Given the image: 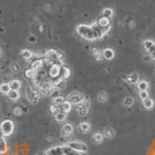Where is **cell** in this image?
Returning a JSON list of instances; mask_svg holds the SVG:
<instances>
[{
	"label": "cell",
	"instance_id": "cell-39",
	"mask_svg": "<svg viewBox=\"0 0 155 155\" xmlns=\"http://www.w3.org/2000/svg\"><path fill=\"white\" fill-rule=\"evenodd\" d=\"M147 52H148L149 56L152 57V59H154V60H155V44L150 46L148 50H147Z\"/></svg>",
	"mask_w": 155,
	"mask_h": 155
},
{
	"label": "cell",
	"instance_id": "cell-26",
	"mask_svg": "<svg viewBox=\"0 0 155 155\" xmlns=\"http://www.w3.org/2000/svg\"><path fill=\"white\" fill-rule=\"evenodd\" d=\"M11 91H12V89H11L9 84H0V93H1V94H4V95H8Z\"/></svg>",
	"mask_w": 155,
	"mask_h": 155
},
{
	"label": "cell",
	"instance_id": "cell-10",
	"mask_svg": "<svg viewBox=\"0 0 155 155\" xmlns=\"http://www.w3.org/2000/svg\"><path fill=\"white\" fill-rule=\"evenodd\" d=\"M91 30H93V35H94V38L95 39H98V38H102L104 35L107 34V32L103 30V28H101V27L96 23H94V25H91Z\"/></svg>",
	"mask_w": 155,
	"mask_h": 155
},
{
	"label": "cell",
	"instance_id": "cell-13",
	"mask_svg": "<svg viewBox=\"0 0 155 155\" xmlns=\"http://www.w3.org/2000/svg\"><path fill=\"white\" fill-rule=\"evenodd\" d=\"M70 75H71V70H70L68 67L64 66V65H61V67H60V75H59V78L66 80Z\"/></svg>",
	"mask_w": 155,
	"mask_h": 155
},
{
	"label": "cell",
	"instance_id": "cell-15",
	"mask_svg": "<svg viewBox=\"0 0 155 155\" xmlns=\"http://www.w3.org/2000/svg\"><path fill=\"white\" fill-rule=\"evenodd\" d=\"M102 54H103V58L107 59V60H111V59H114L115 57V51L112 50V49H104L103 51H102Z\"/></svg>",
	"mask_w": 155,
	"mask_h": 155
},
{
	"label": "cell",
	"instance_id": "cell-34",
	"mask_svg": "<svg viewBox=\"0 0 155 155\" xmlns=\"http://www.w3.org/2000/svg\"><path fill=\"white\" fill-rule=\"evenodd\" d=\"M93 54L96 60H102L103 59V54H102V51H100L98 49H93Z\"/></svg>",
	"mask_w": 155,
	"mask_h": 155
},
{
	"label": "cell",
	"instance_id": "cell-25",
	"mask_svg": "<svg viewBox=\"0 0 155 155\" xmlns=\"http://www.w3.org/2000/svg\"><path fill=\"white\" fill-rule=\"evenodd\" d=\"M7 96H8V98H9L11 101L16 102V101L20 98V93H19V91H9V94H8Z\"/></svg>",
	"mask_w": 155,
	"mask_h": 155
},
{
	"label": "cell",
	"instance_id": "cell-41",
	"mask_svg": "<svg viewBox=\"0 0 155 155\" xmlns=\"http://www.w3.org/2000/svg\"><path fill=\"white\" fill-rule=\"evenodd\" d=\"M50 96H51L52 98L54 100L56 97L59 96V91L57 89V88H53V89H52V91H51V94H50Z\"/></svg>",
	"mask_w": 155,
	"mask_h": 155
},
{
	"label": "cell",
	"instance_id": "cell-44",
	"mask_svg": "<svg viewBox=\"0 0 155 155\" xmlns=\"http://www.w3.org/2000/svg\"><path fill=\"white\" fill-rule=\"evenodd\" d=\"M58 56H59V59L61 60V61H64V59H65V54L63 53L61 51H58Z\"/></svg>",
	"mask_w": 155,
	"mask_h": 155
},
{
	"label": "cell",
	"instance_id": "cell-45",
	"mask_svg": "<svg viewBox=\"0 0 155 155\" xmlns=\"http://www.w3.org/2000/svg\"><path fill=\"white\" fill-rule=\"evenodd\" d=\"M143 59H145V61H147V63H148L149 60L152 59V57H150L149 54H147V56H145V57H143Z\"/></svg>",
	"mask_w": 155,
	"mask_h": 155
},
{
	"label": "cell",
	"instance_id": "cell-29",
	"mask_svg": "<svg viewBox=\"0 0 155 155\" xmlns=\"http://www.w3.org/2000/svg\"><path fill=\"white\" fill-rule=\"evenodd\" d=\"M9 86H11V89L12 91H20V88L22 87V84L20 82L19 80H12L9 82Z\"/></svg>",
	"mask_w": 155,
	"mask_h": 155
},
{
	"label": "cell",
	"instance_id": "cell-42",
	"mask_svg": "<svg viewBox=\"0 0 155 155\" xmlns=\"http://www.w3.org/2000/svg\"><path fill=\"white\" fill-rule=\"evenodd\" d=\"M13 114L15 115V116H21V115H22V109L18 107V108H15V109H14Z\"/></svg>",
	"mask_w": 155,
	"mask_h": 155
},
{
	"label": "cell",
	"instance_id": "cell-4",
	"mask_svg": "<svg viewBox=\"0 0 155 155\" xmlns=\"http://www.w3.org/2000/svg\"><path fill=\"white\" fill-rule=\"evenodd\" d=\"M26 97L28 102L31 104H36L39 101L41 94L38 91V88H32V87H28L26 91Z\"/></svg>",
	"mask_w": 155,
	"mask_h": 155
},
{
	"label": "cell",
	"instance_id": "cell-30",
	"mask_svg": "<svg viewBox=\"0 0 155 155\" xmlns=\"http://www.w3.org/2000/svg\"><path fill=\"white\" fill-rule=\"evenodd\" d=\"M72 105H73V104H72L71 102H68V101L66 100L64 103H63V105H61V110H63L64 112H66V114H68V112H71Z\"/></svg>",
	"mask_w": 155,
	"mask_h": 155
},
{
	"label": "cell",
	"instance_id": "cell-43",
	"mask_svg": "<svg viewBox=\"0 0 155 155\" xmlns=\"http://www.w3.org/2000/svg\"><path fill=\"white\" fill-rule=\"evenodd\" d=\"M36 41H37V38H36L35 35H30V36L28 37V42H29V43H36Z\"/></svg>",
	"mask_w": 155,
	"mask_h": 155
},
{
	"label": "cell",
	"instance_id": "cell-37",
	"mask_svg": "<svg viewBox=\"0 0 155 155\" xmlns=\"http://www.w3.org/2000/svg\"><path fill=\"white\" fill-rule=\"evenodd\" d=\"M139 98H140L141 101H145V100H147V98H149L148 91H139Z\"/></svg>",
	"mask_w": 155,
	"mask_h": 155
},
{
	"label": "cell",
	"instance_id": "cell-35",
	"mask_svg": "<svg viewBox=\"0 0 155 155\" xmlns=\"http://www.w3.org/2000/svg\"><path fill=\"white\" fill-rule=\"evenodd\" d=\"M65 101H66V100H65L63 96H58V97H56V98L53 100V102H52V103H54L56 105H58V107H61Z\"/></svg>",
	"mask_w": 155,
	"mask_h": 155
},
{
	"label": "cell",
	"instance_id": "cell-47",
	"mask_svg": "<svg viewBox=\"0 0 155 155\" xmlns=\"http://www.w3.org/2000/svg\"><path fill=\"white\" fill-rule=\"evenodd\" d=\"M154 155H155V152H154Z\"/></svg>",
	"mask_w": 155,
	"mask_h": 155
},
{
	"label": "cell",
	"instance_id": "cell-24",
	"mask_svg": "<svg viewBox=\"0 0 155 155\" xmlns=\"http://www.w3.org/2000/svg\"><path fill=\"white\" fill-rule=\"evenodd\" d=\"M36 73H37V72L34 71L31 67H30V68H27L26 71H25V77H26L27 79H29V80H32V79L36 78Z\"/></svg>",
	"mask_w": 155,
	"mask_h": 155
},
{
	"label": "cell",
	"instance_id": "cell-40",
	"mask_svg": "<svg viewBox=\"0 0 155 155\" xmlns=\"http://www.w3.org/2000/svg\"><path fill=\"white\" fill-rule=\"evenodd\" d=\"M11 70L13 73H18L20 70V66L18 65V63H13V64H11Z\"/></svg>",
	"mask_w": 155,
	"mask_h": 155
},
{
	"label": "cell",
	"instance_id": "cell-3",
	"mask_svg": "<svg viewBox=\"0 0 155 155\" xmlns=\"http://www.w3.org/2000/svg\"><path fill=\"white\" fill-rule=\"evenodd\" d=\"M0 129H1V132L4 137H9L13 134L14 129H15V125H14L13 120L11 119H5L0 123Z\"/></svg>",
	"mask_w": 155,
	"mask_h": 155
},
{
	"label": "cell",
	"instance_id": "cell-36",
	"mask_svg": "<svg viewBox=\"0 0 155 155\" xmlns=\"http://www.w3.org/2000/svg\"><path fill=\"white\" fill-rule=\"evenodd\" d=\"M60 110H61V107H58V105H56L54 103H52L51 105H50V111L52 112V115H56Z\"/></svg>",
	"mask_w": 155,
	"mask_h": 155
},
{
	"label": "cell",
	"instance_id": "cell-2",
	"mask_svg": "<svg viewBox=\"0 0 155 155\" xmlns=\"http://www.w3.org/2000/svg\"><path fill=\"white\" fill-rule=\"evenodd\" d=\"M73 149H71L67 145L63 146H54L49 148L45 152V155H68Z\"/></svg>",
	"mask_w": 155,
	"mask_h": 155
},
{
	"label": "cell",
	"instance_id": "cell-12",
	"mask_svg": "<svg viewBox=\"0 0 155 155\" xmlns=\"http://www.w3.org/2000/svg\"><path fill=\"white\" fill-rule=\"evenodd\" d=\"M73 131H74V127H73V125L70 123H66L61 127V131H60V134H61V137H64V138H66V137H70L73 133Z\"/></svg>",
	"mask_w": 155,
	"mask_h": 155
},
{
	"label": "cell",
	"instance_id": "cell-31",
	"mask_svg": "<svg viewBox=\"0 0 155 155\" xmlns=\"http://www.w3.org/2000/svg\"><path fill=\"white\" fill-rule=\"evenodd\" d=\"M8 147H7V142L5 141V139L2 138V139H0V154H4V153H6Z\"/></svg>",
	"mask_w": 155,
	"mask_h": 155
},
{
	"label": "cell",
	"instance_id": "cell-18",
	"mask_svg": "<svg viewBox=\"0 0 155 155\" xmlns=\"http://www.w3.org/2000/svg\"><path fill=\"white\" fill-rule=\"evenodd\" d=\"M54 116V119H56V122H58V123H63L65 122V119H66V116H67V114L64 112L63 110H60L59 112H57L56 115H53Z\"/></svg>",
	"mask_w": 155,
	"mask_h": 155
},
{
	"label": "cell",
	"instance_id": "cell-11",
	"mask_svg": "<svg viewBox=\"0 0 155 155\" xmlns=\"http://www.w3.org/2000/svg\"><path fill=\"white\" fill-rule=\"evenodd\" d=\"M97 25L101 27V28H103V30L105 32H108L110 30V26H111V22H110V19L108 18H100L98 21H97Z\"/></svg>",
	"mask_w": 155,
	"mask_h": 155
},
{
	"label": "cell",
	"instance_id": "cell-14",
	"mask_svg": "<svg viewBox=\"0 0 155 155\" xmlns=\"http://www.w3.org/2000/svg\"><path fill=\"white\" fill-rule=\"evenodd\" d=\"M31 68L34 70V71H38V70H41L42 68V66H43V60L41 58H36L35 60H32L31 63Z\"/></svg>",
	"mask_w": 155,
	"mask_h": 155
},
{
	"label": "cell",
	"instance_id": "cell-17",
	"mask_svg": "<svg viewBox=\"0 0 155 155\" xmlns=\"http://www.w3.org/2000/svg\"><path fill=\"white\" fill-rule=\"evenodd\" d=\"M53 86H54V88H57L59 91H64L65 87H66V81H65L64 79H59L57 81H53Z\"/></svg>",
	"mask_w": 155,
	"mask_h": 155
},
{
	"label": "cell",
	"instance_id": "cell-28",
	"mask_svg": "<svg viewBox=\"0 0 155 155\" xmlns=\"http://www.w3.org/2000/svg\"><path fill=\"white\" fill-rule=\"evenodd\" d=\"M142 107L146 110H150L154 107V101H153L152 98H147V100L142 101Z\"/></svg>",
	"mask_w": 155,
	"mask_h": 155
},
{
	"label": "cell",
	"instance_id": "cell-38",
	"mask_svg": "<svg viewBox=\"0 0 155 155\" xmlns=\"http://www.w3.org/2000/svg\"><path fill=\"white\" fill-rule=\"evenodd\" d=\"M155 43L153 41H150V39H145L143 41V48H145V50H148L149 48L152 45H154Z\"/></svg>",
	"mask_w": 155,
	"mask_h": 155
},
{
	"label": "cell",
	"instance_id": "cell-22",
	"mask_svg": "<svg viewBox=\"0 0 155 155\" xmlns=\"http://www.w3.org/2000/svg\"><path fill=\"white\" fill-rule=\"evenodd\" d=\"M79 129H80V131L82 132V133H88L89 131H91V124L87 123V122H82V123H80V125H79Z\"/></svg>",
	"mask_w": 155,
	"mask_h": 155
},
{
	"label": "cell",
	"instance_id": "cell-20",
	"mask_svg": "<svg viewBox=\"0 0 155 155\" xmlns=\"http://www.w3.org/2000/svg\"><path fill=\"white\" fill-rule=\"evenodd\" d=\"M103 134H104V138L112 139L115 137V134H116V132H115V130L112 129V127H105L103 131Z\"/></svg>",
	"mask_w": 155,
	"mask_h": 155
},
{
	"label": "cell",
	"instance_id": "cell-32",
	"mask_svg": "<svg viewBox=\"0 0 155 155\" xmlns=\"http://www.w3.org/2000/svg\"><path fill=\"white\" fill-rule=\"evenodd\" d=\"M112 15H114V9H112V8H104L103 12H102V16H103V18L110 19Z\"/></svg>",
	"mask_w": 155,
	"mask_h": 155
},
{
	"label": "cell",
	"instance_id": "cell-27",
	"mask_svg": "<svg viewBox=\"0 0 155 155\" xmlns=\"http://www.w3.org/2000/svg\"><path fill=\"white\" fill-rule=\"evenodd\" d=\"M97 101H98L100 103H105V102L108 101V94H107L105 91H100V93L97 94Z\"/></svg>",
	"mask_w": 155,
	"mask_h": 155
},
{
	"label": "cell",
	"instance_id": "cell-6",
	"mask_svg": "<svg viewBox=\"0 0 155 155\" xmlns=\"http://www.w3.org/2000/svg\"><path fill=\"white\" fill-rule=\"evenodd\" d=\"M67 146H68L71 149H73V150L79 152V153H82V154H86V153L88 152V147H87V145L82 141H77V140H74V141H70L68 143H67Z\"/></svg>",
	"mask_w": 155,
	"mask_h": 155
},
{
	"label": "cell",
	"instance_id": "cell-8",
	"mask_svg": "<svg viewBox=\"0 0 155 155\" xmlns=\"http://www.w3.org/2000/svg\"><path fill=\"white\" fill-rule=\"evenodd\" d=\"M77 107H78V114L80 116H86L89 112V108H91V101H89V98H84V102H81Z\"/></svg>",
	"mask_w": 155,
	"mask_h": 155
},
{
	"label": "cell",
	"instance_id": "cell-16",
	"mask_svg": "<svg viewBox=\"0 0 155 155\" xmlns=\"http://www.w3.org/2000/svg\"><path fill=\"white\" fill-rule=\"evenodd\" d=\"M126 80H127V82L130 84H138V82H139V74L138 73H131L129 77L126 78Z\"/></svg>",
	"mask_w": 155,
	"mask_h": 155
},
{
	"label": "cell",
	"instance_id": "cell-46",
	"mask_svg": "<svg viewBox=\"0 0 155 155\" xmlns=\"http://www.w3.org/2000/svg\"><path fill=\"white\" fill-rule=\"evenodd\" d=\"M4 138V134H2V132H1V129H0V139H2Z\"/></svg>",
	"mask_w": 155,
	"mask_h": 155
},
{
	"label": "cell",
	"instance_id": "cell-5",
	"mask_svg": "<svg viewBox=\"0 0 155 155\" xmlns=\"http://www.w3.org/2000/svg\"><path fill=\"white\" fill-rule=\"evenodd\" d=\"M44 54H45V59L48 61H50L51 64L60 65V66L63 65V61L59 59L58 51H56V50H53V49H50V50H48Z\"/></svg>",
	"mask_w": 155,
	"mask_h": 155
},
{
	"label": "cell",
	"instance_id": "cell-7",
	"mask_svg": "<svg viewBox=\"0 0 155 155\" xmlns=\"http://www.w3.org/2000/svg\"><path fill=\"white\" fill-rule=\"evenodd\" d=\"M84 98H86V97H84V94L78 93V91H72L71 94H68L67 101L71 102L72 104H74V105H79L81 102H84Z\"/></svg>",
	"mask_w": 155,
	"mask_h": 155
},
{
	"label": "cell",
	"instance_id": "cell-33",
	"mask_svg": "<svg viewBox=\"0 0 155 155\" xmlns=\"http://www.w3.org/2000/svg\"><path fill=\"white\" fill-rule=\"evenodd\" d=\"M133 103H134V100H133V97L131 96H126L123 101V104L125 107H132Z\"/></svg>",
	"mask_w": 155,
	"mask_h": 155
},
{
	"label": "cell",
	"instance_id": "cell-1",
	"mask_svg": "<svg viewBox=\"0 0 155 155\" xmlns=\"http://www.w3.org/2000/svg\"><path fill=\"white\" fill-rule=\"evenodd\" d=\"M77 32H78V35H80L82 38L87 39V41H95L91 26H87V25H79V26L77 27Z\"/></svg>",
	"mask_w": 155,
	"mask_h": 155
},
{
	"label": "cell",
	"instance_id": "cell-19",
	"mask_svg": "<svg viewBox=\"0 0 155 155\" xmlns=\"http://www.w3.org/2000/svg\"><path fill=\"white\" fill-rule=\"evenodd\" d=\"M91 139H93V141L95 142V143H102L104 140V134L101 133V132H96V133L93 134Z\"/></svg>",
	"mask_w": 155,
	"mask_h": 155
},
{
	"label": "cell",
	"instance_id": "cell-21",
	"mask_svg": "<svg viewBox=\"0 0 155 155\" xmlns=\"http://www.w3.org/2000/svg\"><path fill=\"white\" fill-rule=\"evenodd\" d=\"M137 87H138V91H147L148 89V81H146V80H139Z\"/></svg>",
	"mask_w": 155,
	"mask_h": 155
},
{
	"label": "cell",
	"instance_id": "cell-23",
	"mask_svg": "<svg viewBox=\"0 0 155 155\" xmlns=\"http://www.w3.org/2000/svg\"><path fill=\"white\" fill-rule=\"evenodd\" d=\"M21 56H22V58L26 59V60H30L34 57V53L30 50H28V49H23L21 51Z\"/></svg>",
	"mask_w": 155,
	"mask_h": 155
},
{
	"label": "cell",
	"instance_id": "cell-9",
	"mask_svg": "<svg viewBox=\"0 0 155 155\" xmlns=\"http://www.w3.org/2000/svg\"><path fill=\"white\" fill-rule=\"evenodd\" d=\"M60 65H56V64H51L50 68H49V77L52 79V81H57L60 78Z\"/></svg>",
	"mask_w": 155,
	"mask_h": 155
}]
</instances>
